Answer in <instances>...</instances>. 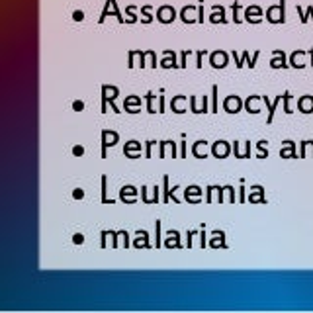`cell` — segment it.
<instances>
[{
	"instance_id": "14",
	"label": "cell",
	"mask_w": 313,
	"mask_h": 313,
	"mask_svg": "<svg viewBox=\"0 0 313 313\" xmlns=\"http://www.w3.org/2000/svg\"><path fill=\"white\" fill-rule=\"evenodd\" d=\"M192 196H202L200 186H188L186 188V200H192Z\"/></svg>"
},
{
	"instance_id": "2",
	"label": "cell",
	"mask_w": 313,
	"mask_h": 313,
	"mask_svg": "<svg viewBox=\"0 0 313 313\" xmlns=\"http://www.w3.org/2000/svg\"><path fill=\"white\" fill-rule=\"evenodd\" d=\"M116 96H118L116 87H102V112H106V104H112Z\"/></svg>"
},
{
	"instance_id": "11",
	"label": "cell",
	"mask_w": 313,
	"mask_h": 313,
	"mask_svg": "<svg viewBox=\"0 0 313 313\" xmlns=\"http://www.w3.org/2000/svg\"><path fill=\"white\" fill-rule=\"evenodd\" d=\"M135 247H147L149 243H147V231H137V239H135V243H133Z\"/></svg>"
},
{
	"instance_id": "18",
	"label": "cell",
	"mask_w": 313,
	"mask_h": 313,
	"mask_svg": "<svg viewBox=\"0 0 313 313\" xmlns=\"http://www.w3.org/2000/svg\"><path fill=\"white\" fill-rule=\"evenodd\" d=\"M213 96H215V100H213V112H217V87L212 88Z\"/></svg>"
},
{
	"instance_id": "16",
	"label": "cell",
	"mask_w": 313,
	"mask_h": 313,
	"mask_svg": "<svg viewBox=\"0 0 313 313\" xmlns=\"http://www.w3.org/2000/svg\"><path fill=\"white\" fill-rule=\"evenodd\" d=\"M131 106H139V108H141V102H139V98H135V96H129V98L125 100V110H129Z\"/></svg>"
},
{
	"instance_id": "19",
	"label": "cell",
	"mask_w": 313,
	"mask_h": 313,
	"mask_svg": "<svg viewBox=\"0 0 313 313\" xmlns=\"http://www.w3.org/2000/svg\"><path fill=\"white\" fill-rule=\"evenodd\" d=\"M82 196H84V192H82V190H80V188H76L75 192H73V198H76V200H80V198H82Z\"/></svg>"
},
{
	"instance_id": "10",
	"label": "cell",
	"mask_w": 313,
	"mask_h": 313,
	"mask_svg": "<svg viewBox=\"0 0 313 313\" xmlns=\"http://www.w3.org/2000/svg\"><path fill=\"white\" fill-rule=\"evenodd\" d=\"M133 151H139V153H141V147H139L137 141H129V143L125 145V155H127V157H135Z\"/></svg>"
},
{
	"instance_id": "6",
	"label": "cell",
	"mask_w": 313,
	"mask_h": 313,
	"mask_svg": "<svg viewBox=\"0 0 313 313\" xmlns=\"http://www.w3.org/2000/svg\"><path fill=\"white\" fill-rule=\"evenodd\" d=\"M157 18H159V22H163V24H170L173 20H175V10L170 8V6H163L159 14H157Z\"/></svg>"
},
{
	"instance_id": "12",
	"label": "cell",
	"mask_w": 313,
	"mask_h": 313,
	"mask_svg": "<svg viewBox=\"0 0 313 313\" xmlns=\"http://www.w3.org/2000/svg\"><path fill=\"white\" fill-rule=\"evenodd\" d=\"M212 247H225V243H223V231H215L213 233Z\"/></svg>"
},
{
	"instance_id": "9",
	"label": "cell",
	"mask_w": 313,
	"mask_h": 313,
	"mask_svg": "<svg viewBox=\"0 0 313 313\" xmlns=\"http://www.w3.org/2000/svg\"><path fill=\"white\" fill-rule=\"evenodd\" d=\"M210 20H212L213 24H217V22L225 24L227 20H225V18H223V8H221V6H219V8H215V12L212 14V18H210Z\"/></svg>"
},
{
	"instance_id": "4",
	"label": "cell",
	"mask_w": 313,
	"mask_h": 313,
	"mask_svg": "<svg viewBox=\"0 0 313 313\" xmlns=\"http://www.w3.org/2000/svg\"><path fill=\"white\" fill-rule=\"evenodd\" d=\"M223 106H225V110L229 113H237L241 110V106H243V102L239 96H229L225 102H223Z\"/></svg>"
},
{
	"instance_id": "13",
	"label": "cell",
	"mask_w": 313,
	"mask_h": 313,
	"mask_svg": "<svg viewBox=\"0 0 313 313\" xmlns=\"http://www.w3.org/2000/svg\"><path fill=\"white\" fill-rule=\"evenodd\" d=\"M166 247H178V231H168V239H166V243H164Z\"/></svg>"
},
{
	"instance_id": "3",
	"label": "cell",
	"mask_w": 313,
	"mask_h": 313,
	"mask_svg": "<svg viewBox=\"0 0 313 313\" xmlns=\"http://www.w3.org/2000/svg\"><path fill=\"white\" fill-rule=\"evenodd\" d=\"M229 151H231V147H229V143H227V141H217V143H213V147H212V153L217 157V159H223V157H227V155H229Z\"/></svg>"
},
{
	"instance_id": "24",
	"label": "cell",
	"mask_w": 313,
	"mask_h": 313,
	"mask_svg": "<svg viewBox=\"0 0 313 313\" xmlns=\"http://www.w3.org/2000/svg\"><path fill=\"white\" fill-rule=\"evenodd\" d=\"M73 18H75L76 22H80V20H82V12H75L73 14Z\"/></svg>"
},
{
	"instance_id": "15",
	"label": "cell",
	"mask_w": 313,
	"mask_h": 313,
	"mask_svg": "<svg viewBox=\"0 0 313 313\" xmlns=\"http://www.w3.org/2000/svg\"><path fill=\"white\" fill-rule=\"evenodd\" d=\"M192 12H194V8H192V6H186V8L182 10V20H184L186 24H192V22H194V18H192Z\"/></svg>"
},
{
	"instance_id": "23",
	"label": "cell",
	"mask_w": 313,
	"mask_h": 313,
	"mask_svg": "<svg viewBox=\"0 0 313 313\" xmlns=\"http://www.w3.org/2000/svg\"><path fill=\"white\" fill-rule=\"evenodd\" d=\"M73 108H75V110H82V108H84V104H82V102H75V104H73Z\"/></svg>"
},
{
	"instance_id": "21",
	"label": "cell",
	"mask_w": 313,
	"mask_h": 313,
	"mask_svg": "<svg viewBox=\"0 0 313 313\" xmlns=\"http://www.w3.org/2000/svg\"><path fill=\"white\" fill-rule=\"evenodd\" d=\"M82 241H84V239H82V235H75V237H73V243H75V245H80Z\"/></svg>"
},
{
	"instance_id": "7",
	"label": "cell",
	"mask_w": 313,
	"mask_h": 313,
	"mask_svg": "<svg viewBox=\"0 0 313 313\" xmlns=\"http://www.w3.org/2000/svg\"><path fill=\"white\" fill-rule=\"evenodd\" d=\"M182 104H186V98H184V96H176V98H173V102H170V106H173V110H175V113H182V112H184Z\"/></svg>"
},
{
	"instance_id": "5",
	"label": "cell",
	"mask_w": 313,
	"mask_h": 313,
	"mask_svg": "<svg viewBox=\"0 0 313 313\" xmlns=\"http://www.w3.org/2000/svg\"><path fill=\"white\" fill-rule=\"evenodd\" d=\"M212 67H215V69H223L227 65V53H223V51H215V53H212Z\"/></svg>"
},
{
	"instance_id": "17",
	"label": "cell",
	"mask_w": 313,
	"mask_h": 313,
	"mask_svg": "<svg viewBox=\"0 0 313 313\" xmlns=\"http://www.w3.org/2000/svg\"><path fill=\"white\" fill-rule=\"evenodd\" d=\"M106 182H108L106 176H102V202H104V204H106V202L112 204V200H108V196H106Z\"/></svg>"
},
{
	"instance_id": "1",
	"label": "cell",
	"mask_w": 313,
	"mask_h": 313,
	"mask_svg": "<svg viewBox=\"0 0 313 313\" xmlns=\"http://www.w3.org/2000/svg\"><path fill=\"white\" fill-rule=\"evenodd\" d=\"M118 143V133L116 131H102V157L106 159V147H112Z\"/></svg>"
},
{
	"instance_id": "8",
	"label": "cell",
	"mask_w": 313,
	"mask_h": 313,
	"mask_svg": "<svg viewBox=\"0 0 313 313\" xmlns=\"http://www.w3.org/2000/svg\"><path fill=\"white\" fill-rule=\"evenodd\" d=\"M135 194H137V190H135L133 186H124L122 188V192H120L122 200L127 202V204H129V198H127V196H135Z\"/></svg>"
},
{
	"instance_id": "22",
	"label": "cell",
	"mask_w": 313,
	"mask_h": 313,
	"mask_svg": "<svg viewBox=\"0 0 313 313\" xmlns=\"http://www.w3.org/2000/svg\"><path fill=\"white\" fill-rule=\"evenodd\" d=\"M163 110H164V98L161 96V98H159V113L163 112Z\"/></svg>"
},
{
	"instance_id": "20",
	"label": "cell",
	"mask_w": 313,
	"mask_h": 313,
	"mask_svg": "<svg viewBox=\"0 0 313 313\" xmlns=\"http://www.w3.org/2000/svg\"><path fill=\"white\" fill-rule=\"evenodd\" d=\"M84 153V149L80 147V145H76V147H73V155H82Z\"/></svg>"
}]
</instances>
